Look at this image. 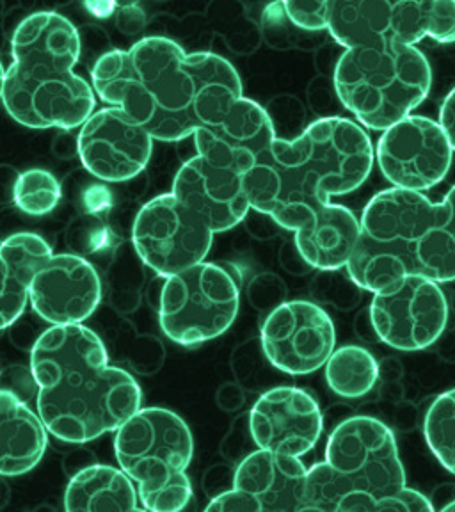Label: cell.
<instances>
[{
    "instance_id": "obj_1",
    "label": "cell",
    "mask_w": 455,
    "mask_h": 512,
    "mask_svg": "<svg viewBox=\"0 0 455 512\" xmlns=\"http://www.w3.org/2000/svg\"><path fill=\"white\" fill-rule=\"evenodd\" d=\"M91 79L102 102L121 109L162 143L194 136L244 96L239 72L228 59L212 52L187 54L164 36L98 57Z\"/></svg>"
},
{
    "instance_id": "obj_2",
    "label": "cell",
    "mask_w": 455,
    "mask_h": 512,
    "mask_svg": "<svg viewBox=\"0 0 455 512\" xmlns=\"http://www.w3.org/2000/svg\"><path fill=\"white\" fill-rule=\"evenodd\" d=\"M374 144L356 121L328 116L294 139L276 137L271 150L242 176L251 210L296 232L310 217L360 189L374 168Z\"/></svg>"
},
{
    "instance_id": "obj_3",
    "label": "cell",
    "mask_w": 455,
    "mask_h": 512,
    "mask_svg": "<svg viewBox=\"0 0 455 512\" xmlns=\"http://www.w3.org/2000/svg\"><path fill=\"white\" fill-rule=\"evenodd\" d=\"M38 416L66 443H88L118 431L143 404L132 374L109 365L102 338L84 324L52 326L32 345Z\"/></svg>"
},
{
    "instance_id": "obj_4",
    "label": "cell",
    "mask_w": 455,
    "mask_h": 512,
    "mask_svg": "<svg viewBox=\"0 0 455 512\" xmlns=\"http://www.w3.org/2000/svg\"><path fill=\"white\" fill-rule=\"evenodd\" d=\"M345 271L372 294L404 276L455 281V185L441 203L393 187L376 194L363 210Z\"/></svg>"
},
{
    "instance_id": "obj_5",
    "label": "cell",
    "mask_w": 455,
    "mask_h": 512,
    "mask_svg": "<svg viewBox=\"0 0 455 512\" xmlns=\"http://www.w3.org/2000/svg\"><path fill=\"white\" fill-rule=\"evenodd\" d=\"M15 61L6 70L2 104L20 125L36 130H73L95 112V91L73 72L79 63L80 36L56 11H38L16 27Z\"/></svg>"
},
{
    "instance_id": "obj_6",
    "label": "cell",
    "mask_w": 455,
    "mask_h": 512,
    "mask_svg": "<svg viewBox=\"0 0 455 512\" xmlns=\"http://www.w3.org/2000/svg\"><path fill=\"white\" fill-rule=\"evenodd\" d=\"M406 488L392 429L372 416H351L329 436L326 459L308 468L306 498L333 512H376Z\"/></svg>"
},
{
    "instance_id": "obj_7",
    "label": "cell",
    "mask_w": 455,
    "mask_h": 512,
    "mask_svg": "<svg viewBox=\"0 0 455 512\" xmlns=\"http://www.w3.org/2000/svg\"><path fill=\"white\" fill-rule=\"evenodd\" d=\"M432 70L420 48L393 38L344 50L333 72L336 98L358 125L384 132L406 120L431 93Z\"/></svg>"
},
{
    "instance_id": "obj_8",
    "label": "cell",
    "mask_w": 455,
    "mask_h": 512,
    "mask_svg": "<svg viewBox=\"0 0 455 512\" xmlns=\"http://www.w3.org/2000/svg\"><path fill=\"white\" fill-rule=\"evenodd\" d=\"M121 472L134 482L144 511L182 512L192 500L187 470L194 456L189 425L175 411L141 408L114 436Z\"/></svg>"
},
{
    "instance_id": "obj_9",
    "label": "cell",
    "mask_w": 455,
    "mask_h": 512,
    "mask_svg": "<svg viewBox=\"0 0 455 512\" xmlns=\"http://www.w3.org/2000/svg\"><path fill=\"white\" fill-rule=\"evenodd\" d=\"M242 272L233 264L203 262L164 280L159 324L171 342L207 344L232 328L239 315Z\"/></svg>"
},
{
    "instance_id": "obj_10",
    "label": "cell",
    "mask_w": 455,
    "mask_h": 512,
    "mask_svg": "<svg viewBox=\"0 0 455 512\" xmlns=\"http://www.w3.org/2000/svg\"><path fill=\"white\" fill-rule=\"evenodd\" d=\"M132 242L143 264L166 280L203 264L214 244V233L191 208L168 192L148 201L137 212Z\"/></svg>"
},
{
    "instance_id": "obj_11",
    "label": "cell",
    "mask_w": 455,
    "mask_h": 512,
    "mask_svg": "<svg viewBox=\"0 0 455 512\" xmlns=\"http://www.w3.org/2000/svg\"><path fill=\"white\" fill-rule=\"evenodd\" d=\"M368 319L383 344L397 351H424L447 329V296L436 281L404 276L374 294Z\"/></svg>"
},
{
    "instance_id": "obj_12",
    "label": "cell",
    "mask_w": 455,
    "mask_h": 512,
    "mask_svg": "<svg viewBox=\"0 0 455 512\" xmlns=\"http://www.w3.org/2000/svg\"><path fill=\"white\" fill-rule=\"evenodd\" d=\"M260 344L272 367L288 376L313 374L335 351V322L313 301H285L267 313Z\"/></svg>"
},
{
    "instance_id": "obj_13",
    "label": "cell",
    "mask_w": 455,
    "mask_h": 512,
    "mask_svg": "<svg viewBox=\"0 0 455 512\" xmlns=\"http://www.w3.org/2000/svg\"><path fill=\"white\" fill-rule=\"evenodd\" d=\"M384 178L400 191L424 192L441 184L454 152L438 121L411 114L384 130L374 150Z\"/></svg>"
},
{
    "instance_id": "obj_14",
    "label": "cell",
    "mask_w": 455,
    "mask_h": 512,
    "mask_svg": "<svg viewBox=\"0 0 455 512\" xmlns=\"http://www.w3.org/2000/svg\"><path fill=\"white\" fill-rule=\"evenodd\" d=\"M77 150L91 175L120 184L143 173L152 159L153 139L121 109L104 107L80 127Z\"/></svg>"
},
{
    "instance_id": "obj_15",
    "label": "cell",
    "mask_w": 455,
    "mask_h": 512,
    "mask_svg": "<svg viewBox=\"0 0 455 512\" xmlns=\"http://www.w3.org/2000/svg\"><path fill=\"white\" fill-rule=\"evenodd\" d=\"M319 402L296 386H276L262 393L249 411V432L258 450L276 456H306L322 436Z\"/></svg>"
},
{
    "instance_id": "obj_16",
    "label": "cell",
    "mask_w": 455,
    "mask_h": 512,
    "mask_svg": "<svg viewBox=\"0 0 455 512\" xmlns=\"http://www.w3.org/2000/svg\"><path fill=\"white\" fill-rule=\"evenodd\" d=\"M192 137L200 157L244 176L264 159L278 136L271 114L242 96L216 123L196 130Z\"/></svg>"
},
{
    "instance_id": "obj_17",
    "label": "cell",
    "mask_w": 455,
    "mask_h": 512,
    "mask_svg": "<svg viewBox=\"0 0 455 512\" xmlns=\"http://www.w3.org/2000/svg\"><path fill=\"white\" fill-rule=\"evenodd\" d=\"M29 301L52 326L82 324L102 301V281L86 258L54 255L32 278Z\"/></svg>"
},
{
    "instance_id": "obj_18",
    "label": "cell",
    "mask_w": 455,
    "mask_h": 512,
    "mask_svg": "<svg viewBox=\"0 0 455 512\" xmlns=\"http://www.w3.org/2000/svg\"><path fill=\"white\" fill-rule=\"evenodd\" d=\"M171 194L191 208L214 235L232 230L251 212L242 175L217 168L200 155L178 169Z\"/></svg>"
},
{
    "instance_id": "obj_19",
    "label": "cell",
    "mask_w": 455,
    "mask_h": 512,
    "mask_svg": "<svg viewBox=\"0 0 455 512\" xmlns=\"http://www.w3.org/2000/svg\"><path fill=\"white\" fill-rule=\"evenodd\" d=\"M306 477L301 459L256 450L237 466L232 489L251 496L262 512H296L306 500Z\"/></svg>"
},
{
    "instance_id": "obj_20",
    "label": "cell",
    "mask_w": 455,
    "mask_h": 512,
    "mask_svg": "<svg viewBox=\"0 0 455 512\" xmlns=\"http://www.w3.org/2000/svg\"><path fill=\"white\" fill-rule=\"evenodd\" d=\"M294 246L310 269L342 271L360 239V219L351 208L329 203L294 232Z\"/></svg>"
},
{
    "instance_id": "obj_21",
    "label": "cell",
    "mask_w": 455,
    "mask_h": 512,
    "mask_svg": "<svg viewBox=\"0 0 455 512\" xmlns=\"http://www.w3.org/2000/svg\"><path fill=\"white\" fill-rule=\"evenodd\" d=\"M48 436L38 413L15 392L0 390V475L15 477L36 468Z\"/></svg>"
},
{
    "instance_id": "obj_22",
    "label": "cell",
    "mask_w": 455,
    "mask_h": 512,
    "mask_svg": "<svg viewBox=\"0 0 455 512\" xmlns=\"http://www.w3.org/2000/svg\"><path fill=\"white\" fill-rule=\"evenodd\" d=\"M64 509L66 512H134L136 486L114 466L91 464L70 479L64 493Z\"/></svg>"
},
{
    "instance_id": "obj_23",
    "label": "cell",
    "mask_w": 455,
    "mask_h": 512,
    "mask_svg": "<svg viewBox=\"0 0 455 512\" xmlns=\"http://www.w3.org/2000/svg\"><path fill=\"white\" fill-rule=\"evenodd\" d=\"M392 2L388 0H335L329 4L328 31L344 47H367L390 38Z\"/></svg>"
},
{
    "instance_id": "obj_24",
    "label": "cell",
    "mask_w": 455,
    "mask_h": 512,
    "mask_svg": "<svg viewBox=\"0 0 455 512\" xmlns=\"http://www.w3.org/2000/svg\"><path fill=\"white\" fill-rule=\"evenodd\" d=\"M390 38L409 47L424 38L455 43V0L392 2Z\"/></svg>"
},
{
    "instance_id": "obj_25",
    "label": "cell",
    "mask_w": 455,
    "mask_h": 512,
    "mask_svg": "<svg viewBox=\"0 0 455 512\" xmlns=\"http://www.w3.org/2000/svg\"><path fill=\"white\" fill-rule=\"evenodd\" d=\"M326 383L342 399H361L376 388L379 363L372 352L361 345L335 349L326 361Z\"/></svg>"
},
{
    "instance_id": "obj_26",
    "label": "cell",
    "mask_w": 455,
    "mask_h": 512,
    "mask_svg": "<svg viewBox=\"0 0 455 512\" xmlns=\"http://www.w3.org/2000/svg\"><path fill=\"white\" fill-rule=\"evenodd\" d=\"M424 434L432 454L455 475V388L432 400L425 415Z\"/></svg>"
},
{
    "instance_id": "obj_27",
    "label": "cell",
    "mask_w": 455,
    "mask_h": 512,
    "mask_svg": "<svg viewBox=\"0 0 455 512\" xmlns=\"http://www.w3.org/2000/svg\"><path fill=\"white\" fill-rule=\"evenodd\" d=\"M13 201L27 216H47L61 201V184L47 169H27L16 176Z\"/></svg>"
},
{
    "instance_id": "obj_28",
    "label": "cell",
    "mask_w": 455,
    "mask_h": 512,
    "mask_svg": "<svg viewBox=\"0 0 455 512\" xmlns=\"http://www.w3.org/2000/svg\"><path fill=\"white\" fill-rule=\"evenodd\" d=\"M0 256L18 280L29 288L32 278L54 256L47 240L36 233L20 232L0 244Z\"/></svg>"
},
{
    "instance_id": "obj_29",
    "label": "cell",
    "mask_w": 455,
    "mask_h": 512,
    "mask_svg": "<svg viewBox=\"0 0 455 512\" xmlns=\"http://www.w3.org/2000/svg\"><path fill=\"white\" fill-rule=\"evenodd\" d=\"M29 303V288L16 278L0 256V331L13 326Z\"/></svg>"
},
{
    "instance_id": "obj_30",
    "label": "cell",
    "mask_w": 455,
    "mask_h": 512,
    "mask_svg": "<svg viewBox=\"0 0 455 512\" xmlns=\"http://www.w3.org/2000/svg\"><path fill=\"white\" fill-rule=\"evenodd\" d=\"M329 4L331 2H306V0H287L281 2L283 15L292 27L306 32L328 31Z\"/></svg>"
},
{
    "instance_id": "obj_31",
    "label": "cell",
    "mask_w": 455,
    "mask_h": 512,
    "mask_svg": "<svg viewBox=\"0 0 455 512\" xmlns=\"http://www.w3.org/2000/svg\"><path fill=\"white\" fill-rule=\"evenodd\" d=\"M376 512H434V507L420 491L406 486L400 493L379 505Z\"/></svg>"
},
{
    "instance_id": "obj_32",
    "label": "cell",
    "mask_w": 455,
    "mask_h": 512,
    "mask_svg": "<svg viewBox=\"0 0 455 512\" xmlns=\"http://www.w3.org/2000/svg\"><path fill=\"white\" fill-rule=\"evenodd\" d=\"M203 512H262L251 496L240 493L237 489L224 491L210 500Z\"/></svg>"
},
{
    "instance_id": "obj_33",
    "label": "cell",
    "mask_w": 455,
    "mask_h": 512,
    "mask_svg": "<svg viewBox=\"0 0 455 512\" xmlns=\"http://www.w3.org/2000/svg\"><path fill=\"white\" fill-rule=\"evenodd\" d=\"M438 125L447 137L452 152L455 153V88L445 96V100L441 104Z\"/></svg>"
},
{
    "instance_id": "obj_34",
    "label": "cell",
    "mask_w": 455,
    "mask_h": 512,
    "mask_svg": "<svg viewBox=\"0 0 455 512\" xmlns=\"http://www.w3.org/2000/svg\"><path fill=\"white\" fill-rule=\"evenodd\" d=\"M296 512H333L324 505L315 504L312 500H304L303 504L299 505V509Z\"/></svg>"
},
{
    "instance_id": "obj_35",
    "label": "cell",
    "mask_w": 455,
    "mask_h": 512,
    "mask_svg": "<svg viewBox=\"0 0 455 512\" xmlns=\"http://www.w3.org/2000/svg\"><path fill=\"white\" fill-rule=\"evenodd\" d=\"M4 80H6V68L0 61V102H2V95H4Z\"/></svg>"
},
{
    "instance_id": "obj_36",
    "label": "cell",
    "mask_w": 455,
    "mask_h": 512,
    "mask_svg": "<svg viewBox=\"0 0 455 512\" xmlns=\"http://www.w3.org/2000/svg\"><path fill=\"white\" fill-rule=\"evenodd\" d=\"M440 512H455V500L454 502H450V504L445 505Z\"/></svg>"
},
{
    "instance_id": "obj_37",
    "label": "cell",
    "mask_w": 455,
    "mask_h": 512,
    "mask_svg": "<svg viewBox=\"0 0 455 512\" xmlns=\"http://www.w3.org/2000/svg\"><path fill=\"white\" fill-rule=\"evenodd\" d=\"M134 512H148V511H144V509H139V507H137L136 511Z\"/></svg>"
}]
</instances>
